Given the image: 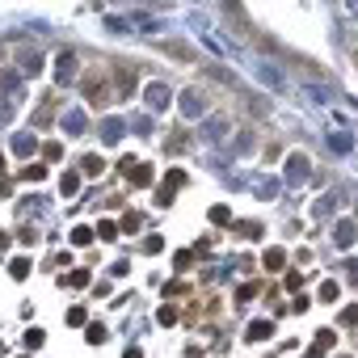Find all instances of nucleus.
I'll use <instances>...</instances> for the list:
<instances>
[{
	"label": "nucleus",
	"instance_id": "f257e3e1",
	"mask_svg": "<svg viewBox=\"0 0 358 358\" xmlns=\"http://www.w3.org/2000/svg\"><path fill=\"white\" fill-rule=\"evenodd\" d=\"M148 97H152V105H164V89H160V85H152Z\"/></svg>",
	"mask_w": 358,
	"mask_h": 358
}]
</instances>
